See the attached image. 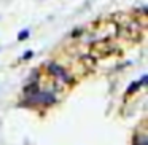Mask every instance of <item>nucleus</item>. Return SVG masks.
<instances>
[{
  "label": "nucleus",
  "mask_w": 148,
  "mask_h": 145,
  "mask_svg": "<svg viewBox=\"0 0 148 145\" xmlns=\"http://www.w3.org/2000/svg\"><path fill=\"white\" fill-rule=\"evenodd\" d=\"M32 102H40V104H54L56 102V97L49 93H34V96L30 97Z\"/></svg>",
  "instance_id": "nucleus-1"
},
{
  "label": "nucleus",
  "mask_w": 148,
  "mask_h": 145,
  "mask_svg": "<svg viewBox=\"0 0 148 145\" xmlns=\"http://www.w3.org/2000/svg\"><path fill=\"white\" fill-rule=\"evenodd\" d=\"M49 72L54 74L58 78H61V80H64V81H72V78L64 72V69L59 67V65H56V64H49Z\"/></svg>",
  "instance_id": "nucleus-2"
},
{
  "label": "nucleus",
  "mask_w": 148,
  "mask_h": 145,
  "mask_svg": "<svg viewBox=\"0 0 148 145\" xmlns=\"http://www.w3.org/2000/svg\"><path fill=\"white\" fill-rule=\"evenodd\" d=\"M140 85H142V81H135V83H131V85H129V88H127V94H132L134 91H137L138 88H140Z\"/></svg>",
  "instance_id": "nucleus-3"
},
{
  "label": "nucleus",
  "mask_w": 148,
  "mask_h": 145,
  "mask_svg": "<svg viewBox=\"0 0 148 145\" xmlns=\"http://www.w3.org/2000/svg\"><path fill=\"white\" fill-rule=\"evenodd\" d=\"M27 37H29V30H23V32H19L18 38H19V40H26Z\"/></svg>",
  "instance_id": "nucleus-4"
},
{
  "label": "nucleus",
  "mask_w": 148,
  "mask_h": 145,
  "mask_svg": "<svg viewBox=\"0 0 148 145\" xmlns=\"http://www.w3.org/2000/svg\"><path fill=\"white\" fill-rule=\"evenodd\" d=\"M32 56H34V51H27L26 54H24L23 59H29V58H32Z\"/></svg>",
  "instance_id": "nucleus-5"
}]
</instances>
